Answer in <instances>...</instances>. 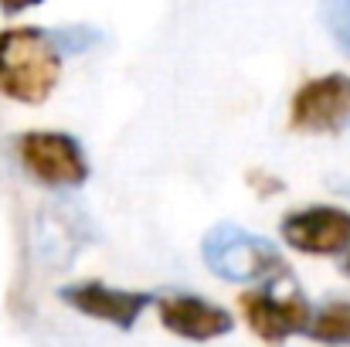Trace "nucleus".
<instances>
[{
    "instance_id": "obj_10",
    "label": "nucleus",
    "mask_w": 350,
    "mask_h": 347,
    "mask_svg": "<svg viewBox=\"0 0 350 347\" xmlns=\"http://www.w3.org/2000/svg\"><path fill=\"white\" fill-rule=\"evenodd\" d=\"M51 41L58 44L62 58L65 55H85L89 48H96L103 41V31H96L89 24H68V27H55L51 31Z\"/></svg>"
},
{
    "instance_id": "obj_14",
    "label": "nucleus",
    "mask_w": 350,
    "mask_h": 347,
    "mask_svg": "<svg viewBox=\"0 0 350 347\" xmlns=\"http://www.w3.org/2000/svg\"><path fill=\"white\" fill-rule=\"evenodd\" d=\"M340 272L350 279V245H347V252H344V262H340Z\"/></svg>"
},
{
    "instance_id": "obj_3",
    "label": "nucleus",
    "mask_w": 350,
    "mask_h": 347,
    "mask_svg": "<svg viewBox=\"0 0 350 347\" xmlns=\"http://www.w3.org/2000/svg\"><path fill=\"white\" fill-rule=\"evenodd\" d=\"M14 157L31 181L51 191L82 188L92 174L82 143L62 129H27L14 136Z\"/></svg>"
},
{
    "instance_id": "obj_4",
    "label": "nucleus",
    "mask_w": 350,
    "mask_h": 347,
    "mask_svg": "<svg viewBox=\"0 0 350 347\" xmlns=\"http://www.w3.org/2000/svg\"><path fill=\"white\" fill-rule=\"evenodd\" d=\"M350 123V75L330 72L303 82L289 99V129L296 133H340Z\"/></svg>"
},
{
    "instance_id": "obj_9",
    "label": "nucleus",
    "mask_w": 350,
    "mask_h": 347,
    "mask_svg": "<svg viewBox=\"0 0 350 347\" xmlns=\"http://www.w3.org/2000/svg\"><path fill=\"white\" fill-rule=\"evenodd\" d=\"M306 337L323 347H350V300H327L313 310Z\"/></svg>"
},
{
    "instance_id": "obj_7",
    "label": "nucleus",
    "mask_w": 350,
    "mask_h": 347,
    "mask_svg": "<svg viewBox=\"0 0 350 347\" xmlns=\"http://www.w3.org/2000/svg\"><path fill=\"white\" fill-rule=\"evenodd\" d=\"M279 235L303 255H344L350 245V211L337 205H310L289 211L279 222Z\"/></svg>"
},
{
    "instance_id": "obj_8",
    "label": "nucleus",
    "mask_w": 350,
    "mask_h": 347,
    "mask_svg": "<svg viewBox=\"0 0 350 347\" xmlns=\"http://www.w3.org/2000/svg\"><path fill=\"white\" fill-rule=\"evenodd\" d=\"M157 313H160V324L170 334H177L184 341H198V344L215 341V337H225V334L234 331L232 313L225 307L198 296V293H167V296H157Z\"/></svg>"
},
{
    "instance_id": "obj_1",
    "label": "nucleus",
    "mask_w": 350,
    "mask_h": 347,
    "mask_svg": "<svg viewBox=\"0 0 350 347\" xmlns=\"http://www.w3.org/2000/svg\"><path fill=\"white\" fill-rule=\"evenodd\" d=\"M62 79V51L44 27L0 31V96L21 106H41Z\"/></svg>"
},
{
    "instance_id": "obj_13",
    "label": "nucleus",
    "mask_w": 350,
    "mask_h": 347,
    "mask_svg": "<svg viewBox=\"0 0 350 347\" xmlns=\"http://www.w3.org/2000/svg\"><path fill=\"white\" fill-rule=\"evenodd\" d=\"M38 3H44V0H0V14H7V17H17V14H24V10L38 7Z\"/></svg>"
},
{
    "instance_id": "obj_12",
    "label": "nucleus",
    "mask_w": 350,
    "mask_h": 347,
    "mask_svg": "<svg viewBox=\"0 0 350 347\" xmlns=\"http://www.w3.org/2000/svg\"><path fill=\"white\" fill-rule=\"evenodd\" d=\"M248 181H252V188L258 191V194H282V181L279 177H272V174H262V170H252L248 174Z\"/></svg>"
},
{
    "instance_id": "obj_5",
    "label": "nucleus",
    "mask_w": 350,
    "mask_h": 347,
    "mask_svg": "<svg viewBox=\"0 0 350 347\" xmlns=\"http://www.w3.org/2000/svg\"><path fill=\"white\" fill-rule=\"evenodd\" d=\"M241 313H245V324L252 327L255 337H262L265 344H282L296 334H306L313 307L299 290L275 293L265 283L262 290H252L241 296Z\"/></svg>"
},
{
    "instance_id": "obj_2",
    "label": "nucleus",
    "mask_w": 350,
    "mask_h": 347,
    "mask_svg": "<svg viewBox=\"0 0 350 347\" xmlns=\"http://www.w3.org/2000/svg\"><path fill=\"white\" fill-rule=\"evenodd\" d=\"M201 259L225 283H272L275 276H286L282 252L269 238L232 222H221L204 235Z\"/></svg>"
},
{
    "instance_id": "obj_11",
    "label": "nucleus",
    "mask_w": 350,
    "mask_h": 347,
    "mask_svg": "<svg viewBox=\"0 0 350 347\" xmlns=\"http://www.w3.org/2000/svg\"><path fill=\"white\" fill-rule=\"evenodd\" d=\"M320 14H323V24H327L330 38L350 58V0H320Z\"/></svg>"
},
{
    "instance_id": "obj_6",
    "label": "nucleus",
    "mask_w": 350,
    "mask_h": 347,
    "mask_svg": "<svg viewBox=\"0 0 350 347\" xmlns=\"http://www.w3.org/2000/svg\"><path fill=\"white\" fill-rule=\"evenodd\" d=\"M58 300L68 303L72 310L99 320V324H109L119 331H133L139 324V317L157 303L153 293H143V290H119L109 283H99V279H82V283H68L58 290Z\"/></svg>"
}]
</instances>
